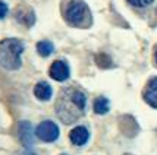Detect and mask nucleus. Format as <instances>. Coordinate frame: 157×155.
<instances>
[{
    "instance_id": "obj_1",
    "label": "nucleus",
    "mask_w": 157,
    "mask_h": 155,
    "mask_svg": "<svg viewBox=\"0 0 157 155\" xmlns=\"http://www.w3.org/2000/svg\"><path fill=\"white\" fill-rule=\"evenodd\" d=\"M87 97L81 89L75 87L63 88L56 100V114L65 124L76 121L85 111Z\"/></svg>"
},
{
    "instance_id": "obj_2",
    "label": "nucleus",
    "mask_w": 157,
    "mask_h": 155,
    "mask_svg": "<svg viewBox=\"0 0 157 155\" xmlns=\"http://www.w3.org/2000/svg\"><path fill=\"white\" fill-rule=\"evenodd\" d=\"M24 44L16 38H6L0 42V65L7 70H16L21 68V54Z\"/></svg>"
},
{
    "instance_id": "obj_3",
    "label": "nucleus",
    "mask_w": 157,
    "mask_h": 155,
    "mask_svg": "<svg viewBox=\"0 0 157 155\" xmlns=\"http://www.w3.org/2000/svg\"><path fill=\"white\" fill-rule=\"evenodd\" d=\"M65 18L71 25H76L79 27L84 24V20L90 18V12L88 7L84 2H79V0H72L66 6V10H65Z\"/></svg>"
},
{
    "instance_id": "obj_4",
    "label": "nucleus",
    "mask_w": 157,
    "mask_h": 155,
    "mask_svg": "<svg viewBox=\"0 0 157 155\" xmlns=\"http://www.w3.org/2000/svg\"><path fill=\"white\" fill-rule=\"evenodd\" d=\"M35 135L44 142H55L59 138V127L53 121H43L38 124V127L35 130Z\"/></svg>"
},
{
    "instance_id": "obj_5",
    "label": "nucleus",
    "mask_w": 157,
    "mask_h": 155,
    "mask_svg": "<svg viewBox=\"0 0 157 155\" xmlns=\"http://www.w3.org/2000/svg\"><path fill=\"white\" fill-rule=\"evenodd\" d=\"M50 76L55 81H66L69 78V66L63 60L53 61V65L50 68Z\"/></svg>"
},
{
    "instance_id": "obj_6",
    "label": "nucleus",
    "mask_w": 157,
    "mask_h": 155,
    "mask_svg": "<svg viewBox=\"0 0 157 155\" xmlns=\"http://www.w3.org/2000/svg\"><path fill=\"white\" fill-rule=\"evenodd\" d=\"M18 133H19L21 142H22L25 146L33 145V142H34V136H33V126H31L28 121H21L19 129H18Z\"/></svg>"
},
{
    "instance_id": "obj_7",
    "label": "nucleus",
    "mask_w": 157,
    "mask_h": 155,
    "mask_svg": "<svg viewBox=\"0 0 157 155\" xmlns=\"http://www.w3.org/2000/svg\"><path fill=\"white\" fill-rule=\"evenodd\" d=\"M16 19L18 22H21L22 25H27V27H31V25H34L35 22V15L33 12V9H29V7H18V10H16Z\"/></svg>"
},
{
    "instance_id": "obj_8",
    "label": "nucleus",
    "mask_w": 157,
    "mask_h": 155,
    "mask_svg": "<svg viewBox=\"0 0 157 155\" xmlns=\"http://www.w3.org/2000/svg\"><path fill=\"white\" fill-rule=\"evenodd\" d=\"M144 100L147 101V104H150L151 107L157 108V78L151 79V81L148 82V85L145 87Z\"/></svg>"
},
{
    "instance_id": "obj_9",
    "label": "nucleus",
    "mask_w": 157,
    "mask_h": 155,
    "mask_svg": "<svg viewBox=\"0 0 157 155\" xmlns=\"http://www.w3.org/2000/svg\"><path fill=\"white\" fill-rule=\"evenodd\" d=\"M88 130L84 127V126H78V127H75L71 133H69V138H71V141H72V143L74 145H76V146H81V145H84L85 142L88 141Z\"/></svg>"
},
{
    "instance_id": "obj_10",
    "label": "nucleus",
    "mask_w": 157,
    "mask_h": 155,
    "mask_svg": "<svg viewBox=\"0 0 157 155\" xmlns=\"http://www.w3.org/2000/svg\"><path fill=\"white\" fill-rule=\"evenodd\" d=\"M34 94L38 100L47 101V100H50V97H52V87L48 85L47 82H38L34 88Z\"/></svg>"
},
{
    "instance_id": "obj_11",
    "label": "nucleus",
    "mask_w": 157,
    "mask_h": 155,
    "mask_svg": "<svg viewBox=\"0 0 157 155\" xmlns=\"http://www.w3.org/2000/svg\"><path fill=\"white\" fill-rule=\"evenodd\" d=\"M94 111L97 114H104L109 111V101L104 97H98L94 101Z\"/></svg>"
},
{
    "instance_id": "obj_12",
    "label": "nucleus",
    "mask_w": 157,
    "mask_h": 155,
    "mask_svg": "<svg viewBox=\"0 0 157 155\" xmlns=\"http://www.w3.org/2000/svg\"><path fill=\"white\" fill-rule=\"evenodd\" d=\"M53 50H55L53 44H52V42H48V41H40V42L37 44V51H38L40 56H43V57L50 56V54L53 53Z\"/></svg>"
},
{
    "instance_id": "obj_13",
    "label": "nucleus",
    "mask_w": 157,
    "mask_h": 155,
    "mask_svg": "<svg viewBox=\"0 0 157 155\" xmlns=\"http://www.w3.org/2000/svg\"><path fill=\"white\" fill-rule=\"evenodd\" d=\"M128 2L135 7H147V6H150L154 0H128Z\"/></svg>"
},
{
    "instance_id": "obj_14",
    "label": "nucleus",
    "mask_w": 157,
    "mask_h": 155,
    "mask_svg": "<svg viewBox=\"0 0 157 155\" xmlns=\"http://www.w3.org/2000/svg\"><path fill=\"white\" fill-rule=\"evenodd\" d=\"M6 15H7V5L0 0V19H3Z\"/></svg>"
},
{
    "instance_id": "obj_15",
    "label": "nucleus",
    "mask_w": 157,
    "mask_h": 155,
    "mask_svg": "<svg viewBox=\"0 0 157 155\" xmlns=\"http://www.w3.org/2000/svg\"><path fill=\"white\" fill-rule=\"evenodd\" d=\"M154 57H156V63H157V48H156V53H154Z\"/></svg>"
}]
</instances>
